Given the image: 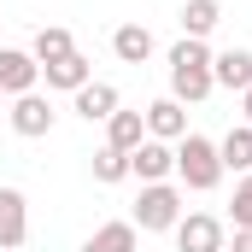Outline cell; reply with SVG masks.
<instances>
[{
	"label": "cell",
	"mask_w": 252,
	"mask_h": 252,
	"mask_svg": "<svg viewBox=\"0 0 252 252\" xmlns=\"http://www.w3.org/2000/svg\"><path fill=\"white\" fill-rule=\"evenodd\" d=\"M141 247V229L129 223V217H118V223H100L88 241H82V252H135Z\"/></svg>",
	"instance_id": "7c38bea8"
},
{
	"label": "cell",
	"mask_w": 252,
	"mask_h": 252,
	"mask_svg": "<svg viewBox=\"0 0 252 252\" xmlns=\"http://www.w3.org/2000/svg\"><path fill=\"white\" fill-rule=\"evenodd\" d=\"M211 82L247 94V88H252V53H247V47H223V53H211Z\"/></svg>",
	"instance_id": "9c48e42d"
},
{
	"label": "cell",
	"mask_w": 252,
	"mask_h": 252,
	"mask_svg": "<svg viewBox=\"0 0 252 252\" xmlns=\"http://www.w3.org/2000/svg\"><path fill=\"white\" fill-rule=\"evenodd\" d=\"M30 241V199L18 188H0V252H18Z\"/></svg>",
	"instance_id": "52a82bcc"
},
{
	"label": "cell",
	"mask_w": 252,
	"mask_h": 252,
	"mask_svg": "<svg viewBox=\"0 0 252 252\" xmlns=\"http://www.w3.org/2000/svg\"><path fill=\"white\" fill-rule=\"evenodd\" d=\"M35 64H53V59H64V53H76V41H70V30H59V24H47V30H35Z\"/></svg>",
	"instance_id": "ac0fdd59"
},
{
	"label": "cell",
	"mask_w": 252,
	"mask_h": 252,
	"mask_svg": "<svg viewBox=\"0 0 252 252\" xmlns=\"http://www.w3.org/2000/svg\"><path fill=\"white\" fill-rule=\"evenodd\" d=\"M41 76H47V88H64V94H76V88H88V82H94V64L82 59V53H64V59L41 64Z\"/></svg>",
	"instance_id": "8fae6325"
},
{
	"label": "cell",
	"mask_w": 252,
	"mask_h": 252,
	"mask_svg": "<svg viewBox=\"0 0 252 252\" xmlns=\"http://www.w3.org/2000/svg\"><path fill=\"white\" fill-rule=\"evenodd\" d=\"M217 158H223V170H252V124H235L223 141H217Z\"/></svg>",
	"instance_id": "e0dca14e"
},
{
	"label": "cell",
	"mask_w": 252,
	"mask_h": 252,
	"mask_svg": "<svg viewBox=\"0 0 252 252\" xmlns=\"http://www.w3.org/2000/svg\"><path fill=\"white\" fill-rule=\"evenodd\" d=\"M241 112H247V124H252V88H247V94H241Z\"/></svg>",
	"instance_id": "7402d4cb"
},
{
	"label": "cell",
	"mask_w": 252,
	"mask_h": 252,
	"mask_svg": "<svg viewBox=\"0 0 252 252\" xmlns=\"http://www.w3.org/2000/svg\"><path fill=\"white\" fill-rule=\"evenodd\" d=\"M211 88H217V82H211V47L182 35V41L170 47V100H182V106H199Z\"/></svg>",
	"instance_id": "6da1fadb"
},
{
	"label": "cell",
	"mask_w": 252,
	"mask_h": 252,
	"mask_svg": "<svg viewBox=\"0 0 252 252\" xmlns=\"http://www.w3.org/2000/svg\"><path fill=\"white\" fill-rule=\"evenodd\" d=\"M223 252H252V229H235V247H223Z\"/></svg>",
	"instance_id": "44dd1931"
},
{
	"label": "cell",
	"mask_w": 252,
	"mask_h": 252,
	"mask_svg": "<svg viewBox=\"0 0 252 252\" xmlns=\"http://www.w3.org/2000/svg\"><path fill=\"white\" fill-rule=\"evenodd\" d=\"M0 106H6V94H0Z\"/></svg>",
	"instance_id": "603a6c76"
},
{
	"label": "cell",
	"mask_w": 252,
	"mask_h": 252,
	"mask_svg": "<svg viewBox=\"0 0 252 252\" xmlns=\"http://www.w3.org/2000/svg\"><path fill=\"white\" fill-rule=\"evenodd\" d=\"M6 118H12V129H18L24 141H41V135H53V106H47L41 94H18Z\"/></svg>",
	"instance_id": "ba28073f"
},
{
	"label": "cell",
	"mask_w": 252,
	"mask_h": 252,
	"mask_svg": "<svg viewBox=\"0 0 252 252\" xmlns=\"http://www.w3.org/2000/svg\"><path fill=\"white\" fill-rule=\"evenodd\" d=\"M176 176H182V188L193 193H211L223 182V158H217V141H205V135H182L176 141Z\"/></svg>",
	"instance_id": "7a4b0ae2"
},
{
	"label": "cell",
	"mask_w": 252,
	"mask_h": 252,
	"mask_svg": "<svg viewBox=\"0 0 252 252\" xmlns=\"http://www.w3.org/2000/svg\"><path fill=\"white\" fill-rule=\"evenodd\" d=\"M129 176H141V188H147V182H170V176H176V147L147 135V141L129 153Z\"/></svg>",
	"instance_id": "5b68a950"
},
{
	"label": "cell",
	"mask_w": 252,
	"mask_h": 252,
	"mask_svg": "<svg viewBox=\"0 0 252 252\" xmlns=\"http://www.w3.org/2000/svg\"><path fill=\"white\" fill-rule=\"evenodd\" d=\"M118 106H124V94H118L112 82H88V88H76V112H82L88 124H106Z\"/></svg>",
	"instance_id": "5bb4252c"
},
{
	"label": "cell",
	"mask_w": 252,
	"mask_h": 252,
	"mask_svg": "<svg viewBox=\"0 0 252 252\" xmlns=\"http://www.w3.org/2000/svg\"><path fill=\"white\" fill-rule=\"evenodd\" d=\"M35 82H41V64L35 53H24V47H0V94H35Z\"/></svg>",
	"instance_id": "8992f818"
},
{
	"label": "cell",
	"mask_w": 252,
	"mask_h": 252,
	"mask_svg": "<svg viewBox=\"0 0 252 252\" xmlns=\"http://www.w3.org/2000/svg\"><path fill=\"white\" fill-rule=\"evenodd\" d=\"M112 53L124 64H147L153 59V30H147V24H118V30H112Z\"/></svg>",
	"instance_id": "4fadbf2b"
},
{
	"label": "cell",
	"mask_w": 252,
	"mask_h": 252,
	"mask_svg": "<svg viewBox=\"0 0 252 252\" xmlns=\"http://www.w3.org/2000/svg\"><path fill=\"white\" fill-rule=\"evenodd\" d=\"M217 24H223V6L217 0H182V35L188 41H205Z\"/></svg>",
	"instance_id": "2e32d148"
},
{
	"label": "cell",
	"mask_w": 252,
	"mask_h": 252,
	"mask_svg": "<svg viewBox=\"0 0 252 252\" xmlns=\"http://www.w3.org/2000/svg\"><path fill=\"white\" fill-rule=\"evenodd\" d=\"M129 223H135L141 235H164V229H176V223H182V193L170 188V182H147L141 199H135V211H129Z\"/></svg>",
	"instance_id": "3957f363"
},
{
	"label": "cell",
	"mask_w": 252,
	"mask_h": 252,
	"mask_svg": "<svg viewBox=\"0 0 252 252\" xmlns=\"http://www.w3.org/2000/svg\"><path fill=\"white\" fill-rule=\"evenodd\" d=\"M229 223L235 229H252V170L235 182V199H229Z\"/></svg>",
	"instance_id": "ffe728a7"
},
{
	"label": "cell",
	"mask_w": 252,
	"mask_h": 252,
	"mask_svg": "<svg viewBox=\"0 0 252 252\" xmlns=\"http://www.w3.org/2000/svg\"><path fill=\"white\" fill-rule=\"evenodd\" d=\"M176 247L182 252H223L229 247V229H223V217H211V211H182Z\"/></svg>",
	"instance_id": "277c9868"
},
{
	"label": "cell",
	"mask_w": 252,
	"mask_h": 252,
	"mask_svg": "<svg viewBox=\"0 0 252 252\" xmlns=\"http://www.w3.org/2000/svg\"><path fill=\"white\" fill-rule=\"evenodd\" d=\"M124 176H129V153L100 147V153H94V182H124Z\"/></svg>",
	"instance_id": "d6986e66"
},
{
	"label": "cell",
	"mask_w": 252,
	"mask_h": 252,
	"mask_svg": "<svg viewBox=\"0 0 252 252\" xmlns=\"http://www.w3.org/2000/svg\"><path fill=\"white\" fill-rule=\"evenodd\" d=\"M141 118H147V135H153V141H182V135H188V112H182V100H170V94L153 100Z\"/></svg>",
	"instance_id": "30bf717a"
},
{
	"label": "cell",
	"mask_w": 252,
	"mask_h": 252,
	"mask_svg": "<svg viewBox=\"0 0 252 252\" xmlns=\"http://www.w3.org/2000/svg\"><path fill=\"white\" fill-rule=\"evenodd\" d=\"M141 141H147V118H141V112H124V106H118V112L106 118V147H118V153H135Z\"/></svg>",
	"instance_id": "9a60e30c"
}]
</instances>
